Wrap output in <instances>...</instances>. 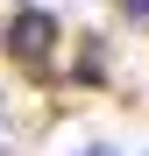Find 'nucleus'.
Instances as JSON below:
<instances>
[{
	"instance_id": "nucleus-1",
	"label": "nucleus",
	"mask_w": 149,
	"mask_h": 156,
	"mask_svg": "<svg viewBox=\"0 0 149 156\" xmlns=\"http://www.w3.org/2000/svg\"><path fill=\"white\" fill-rule=\"evenodd\" d=\"M57 43H64V21H57V7H21V14H7V29H0V50H7L14 64H29V71H43L50 57H57Z\"/></svg>"
},
{
	"instance_id": "nucleus-2",
	"label": "nucleus",
	"mask_w": 149,
	"mask_h": 156,
	"mask_svg": "<svg viewBox=\"0 0 149 156\" xmlns=\"http://www.w3.org/2000/svg\"><path fill=\"white\" fill-rule=\"evenodd\" d=\"M99 57H107V50L85 43V50H78V64H71V78H78V85H107V64H99Z\"/></svg>"
},
{
	"instance_id": "nucleus-3",
	"label": "nucleus",
	"mask_w": 149,
	"mask_h": 156,
	"mask_svg": "<svg viewBox=\"0 0 149 156\" xmlns=\"http://www.w3.org/2000/svg\"><path fill=\"white\" fill-rule=\"evenodd\" d=\"M121 14H128L135 29H149V0H121Z\"/></svg>"
},
{
	"instance_id": "nucleus-4",
	"label": "nucleus",
	"mask_w": 149,
	"mask_h": 156,
	"mask_svg": "<svg viewBox=\"0 0 149 156\" xmlns=\"http://www.w3.org/2000/svg\"><path fill=\"white\" fill-rule=\"evenodd\" d=\"M78 156H121V149H114V142H85Z\"/></svg>"
},
{
	"instance_id": "nucleus-5",
	"label": "nucleus",
	"mask_w": 149,
	"mask_h": 156,
	"mask_svg": "<svg viewBox=\"0 0 149 156\" xmlns=\"http://www.w3.org/2000/svg\"><path fill=\"white\" fill-rule=\"evenodd\" d=\"M0 114H7V99H0Z\"/></svg>"
},
{
	"instance_id": "nucleus-6",
	"label": "nucleus",
	"mask_w": 149,
	"mask_h": 156,
	"mask_svg": "<svg viewBox=\"0 0 149 156\" xmlns=\"http://www.w3.org/2000/svg\"><path fill=\"white\" fill-rule=\"evenodd\" d=\"M0 156H7V149H0Z\"/></svg>"
}]
</instances>
